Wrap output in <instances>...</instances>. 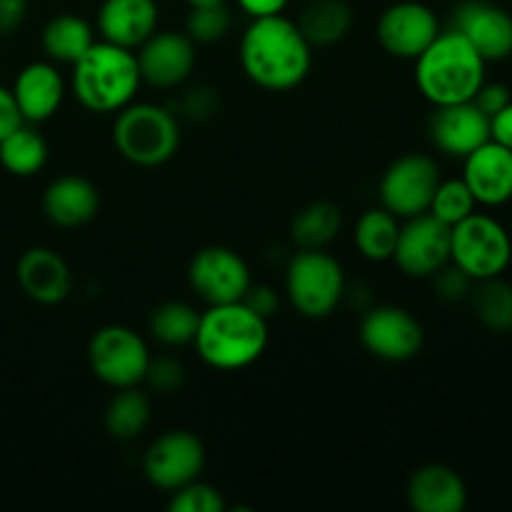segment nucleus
<instances>
[{
	"mask_svg": "<svg viewBox=\"0 0 512 512\" xmlns=\"http://www.w3.org/2000/svg\"><path fill=\"white\" fill-rule=\"evenodd\" d=\"M240 65L250 83L273 93L293 90L313 68V45L298 23L280 15L253 18L240 38Z\"/></svg>",
	"mask_w": 512,
	"mask_h": 512,
	"instance_id": "f257e3e1",
	"label": "nucleus"
},
{
	"mask_svg": "<svg viewBox=\"0 0 512 512\" xmlns=\"http://www.w3.org/2000/svg\"><path fill=\"white\" fill-rule=\"evenodd\" d=\"M268 338V320L238 300V303L208 305V310L200 313L193 345L205 365L233 373L260 360L268 348Z\"/></svg>",
	"mask_w": 512,
	"mask_h": 512,
	"instance_id": "f03ea898",
	"label": "nucleus"
},
{
	"mask_svg": "<svg viewBox=\"0 0 512 512\" xmlns=\"http://www.w3.org/2000/svg\"><path fill=\"white\" fill-rule=\"evenodd\" d=\"M485 65L483 55L458 30H440L415 58V85L435 108L468 103L485 83Z\"/></svg>",
	"mask_w": 512,
	"mask_h": 512,
	"instance_id": "7ed1b4c3",
	"label": "nucleus"
},
{
	"mask_svg": "<svg viewBox=\"0 0 512 512\" xmlns=\"http://www.w3.org/2000/svg\"><path fill=\"white\" fill-rule=\"evenodd\" d=\"M143 85L135 50L120 48L108 40H95L88 53L73 63L70 88L90 113H118L130 105Z\"/></svg>",
	"mask_w": 512,
	"mask_h": 512,
	"instance_id": "20e7f679",
	"label": "nucleus"
},
{
	"mask_svg": "<svg viewBox=\"0 0 512 512\" xmlns=\"http://www.w3.org/2000/svg\"><path fill=\"white\" fill-rule=\"evenodd\" d=\"M113 143L120 158L138 168H158L175 158L180 148V123L165 105L130 103L118 110Z\"/></svg>",
	"mask_w": 512,
	"mask_h": 512,
	"instance_id": "39448f33",
	"label": "nucleus"
},
{
	"mask_svg": "<svg viewBox=\"0 0 512 512\" xmlns=\"http://www.w3.org/2000/svg\"><path fill=\"white\" fill-rule=\"evenodd\" d=\"M343 265L325 250H298L285 270V293L303 318L323 320L340 308L345 295Z\"/></svg>",
	"mask_w": 512,
	"mask_h": 512,
	"instance_id": "423d86ee",
	"label": "nucleus"
},
{
	"mask_svg": "<svg viewBox=\"0 0 512 512\" xmlns=\"http://www.w3.org/2000/svg\"><path fill=\"white\" fill-rule=\"evenodd\" d=\"M450 263L475 283L500 278L512 263L510 230L485 213L468 215L450 228Z\"/></svg>",
	"mask_w": 512,
	"mask_h": 512,
	"instance_id": "0eeeda50",
	"label": "nucleus"
},
{
	"mask_svg": "<svg viewBox=\"0 0 512 512\" xmlns=\"http://www.w3.org/2000/svg\"><path fill=\"white\" fill-rule=\"evenodd\" d=\"M150 358L148 343L125 325H105L88 343L90 370L113 390L143 383Z\"/></svg>",
	"mask_w": 512,
	"mask_h": 512,
	"instance_id": "6e6552de",
	"label": "nucleus"
},
{
	"mask_svg": "<svg viewBox=\"0 0 512 512\" xmlns=\"http://www.w3.org/2000/svg\"><path fill=\"white\" fill-rule=\"evenodd\" d=\"M440 183L435 158L425 153L400 155L380 178V205L400 220L428 213L430 200Z\"/></svg>",
	"mask_w": 512,
	"mask_h": 512,
	"instance_id": "1a4fd4ad",
	"label": "nucleus"
},
{
	"mask_svg": "<svg viewBox=\"0 0 512 512\" xmlns=\"http://www.w3.org/2000/svg\"><path fill=\"white\" fill-rule=\"evenodd\" d=\"M360 343L370 355L388 363H405L420 353L425 343L423 325L413 313L398 305H373L360 320Z\"/></svg>",
	"mask_w": 512,
	"mask_h": 512,
	"instance_id": "9d476101",
	"label": "nucleus"
},
{
	"mask_svg": "<svg viewBox=\"0 0 512 512\" xmlns=\"http://www.w3.org/2000/svg\"><path fill=\"white\" fill-rule=\"evenodd\" d=\"M205 468L203 440L190 430H168L160 435L143 458V473L153 488L175 493L200 478Z\"/></svg>",
	"mask_w": 512,
	"mask_h": 512,
	"instance_id": "9b49d317",
	"label": "nucleus"
},
{
	"mask_svg": "<svg viewBox=\"0 0 512 512\" xmlns=\"http://www.w3.org/2000/svg\"><path fill=\"white\" fill-rule=\"evenodd\" d=\"M190 288L208 305L238 303L253 285L243 255L225 245H208L198 250L188 268Z\"/></svg>",
	"mask_w": 512,
	"mask_h": 512,
	"instance_id": "f8f14e48",
	"label": "nucleus"
},
{
	"mask_svg": "<svg viewBox=\"0 0 512 512\" xmlns=\"http://www.w3.org/2000/svg\"><path fill=\"white\" fill-rule=\"evenodd\" d=\"M393 260L408 278H430L450 263V228L430 213L408 218L400 225Z\"/></svg>",
	"mask_w": 512,
	"mask_h": 512,
	"instance_id": "ddd939ff",
	"label": "nucleus"
},
{
	"mask_svg": "<svg viewBox=\"0 0 512 512\" xmlns=\"http://www.w3.org/2000/svg\"><path fill=\"white\" fill-rule=\"evenodd\" d=\"M440 33V20L425 3L400 0L383 10L378 20V43L388 55L415 60Z\"/></svg>",
	"mask_w": 512,
	"mask_h": 512,
	"instance_id": "4468645a",
	"label": "nucleus"
},
{
	"mask_svg": "<svg viewBox=\"0 0 512 512\" xmlns=\"http://www.w3.org/2000/svg\"><path fill=\"white\" fill-rule=\"evenodd\" d=\"M453 30H458L485 63L512 55V15L490 0H465L453 10Z\"/></svg>",
	"mask_w": 512,
	"mask_h": 512,
	"instance_id": "2eb2a0df",
	"label": "nucleus"
},
{
	"mask_svg": "<svg viewBox=\"0 0 512 512\" xmlns=\"http://www.w3.org/2000/svg\"><path fill=\"white\" fill-rule=\"evenodd\" d=\"M143 83L153 88H178L195 68V43L185 33L155 30L135 53Z\"/></svg>",
	"mask_w": 512,
	"mask_h": 512,
	"instance_id": "dca6fc26",
	"label": "nucleus"
},
{
	"mask_svg": "<svg viewBox=\"0 0 512 512\" xmlns=\"http://www.w3.org/2000/svg\"><path fill=\"white\" fill-rule=\"evenodd\" d=\"M430 143L450 158H465L490 140V118L473 103L438 105L428 123Z\"/></svg>",
	"mask_w": 512,
	"mask_h": 512,
	"instance_id": "f3484780",
	"label": "nucleus"
},
{
	"mask_svg": "<svg viewBox=\"0 0 512 512\" xmlns=\"http://www.w3.org/2000/svg\"><path fill=\"white\" fill-rule=\"evenodd\" d=\"M463 180L473 193L475 203L498 208L512 200V150L488 140L473 153L465 155Z\"/></svg>",
	"mask_w": 512,
	"mask_h": 512,
	"instance_id": "a211bd4d",
	"label": "nucleus"
},
{
	"mask_svg": "<svg viewBox=\"0 0 512 512\" xmlns=\"http://www.w3.org/2000/svg\"><path fill=\"white\" fill-rule=\"evenodd\" d=\"M20 290L40 305H58L73 290V273L63 255L50 248H30L15 265Z\"/></svg>",
	"mask_w": 512,
	"mask_h": 512,
	"instance_id": "6ab92c4d",
	"label": "nucleus"
},
{
	"mask_svg": "<svg viewBox=\"0 0 512 512\" xmlns=\"http://www.w3.org/2000/svg\"><path fill=\"white\" fill-rule=\"evenodd\" d=\"M158 0H103L98 10L100 40L138 50L158 30Z\"/></svg>",
	"mask_w": 512,
	"mask_h": 512,
	"instance_id": "aec40b11",
	"label": "nucleus"
},
{
	"mask_svg": "<svg viewBox=\"0 0 512 512\" xmlns=\"http://www.w3.org/2000/svg\"><path fill=\"white\" fill-rule=\"evenodd\" d=\"M10 90H13V98L20 115L30 125L45 123V120L53 118L65 98L63 75L48 60L25 65Z\"/></svg>",
	"mask_w": 512,
	"mask_h": 512,
	"instance_id": "412c9836",
	"label": "nucleus"
},
{
	"mask_svg": "<svg viewBox=\"0 0 512 512\" xmlns=\"http://www.w3.org/2000/svg\"><path fill=\"white\" fill-rule=\"evenodd\" d=\"M408 503L415 512H463L468 485L448 465H423L408 480Z\"/></svg>",
	"mask_w": 512,
	"mask_h": 512,
	"instance_id": "4be33fe9",
	"label": "nucleus"
},
{
	"mask_svg": "<svg viewBox=\"0 0 512 512\" xmlns=\"http://www.w3.org/2000/svg\"><path fill=\"white\" fill-rule=\"evenodd\" d=\"M100 193L83 175H60L45 188L43 213L53 225L65 230L80 228L98 215Z\"/></svg>",
	"mask_w": 512,
	"mask_h": 512,
	"instance_id": "5701e85b",
	"label": "nucleus"
},
{
	"mask_svg": "<svg viewBox=\"0 0 512 512\" xmlns=\"http://www.w3.org/2000/svg\"><path fill=\"white\" fill-rule=\"evenodd\" d=\"M353 18V8L345 0H308L298 28L313 48H330L348 38Z\"/></svg>",
	"mask_w": 512,
	"mask_h": 512,
	"instance_id": "b1692460",
	"label": "nucleus"
},
{
	"mask_svg": "<svg viewBox=\"0 0 512 512\" xmlns=\"http://www.w3.org/2000/svg\"><path fill=\"white\" fill-rule=\"evenodd\" d=\"M45 55L50 63H65L73 65L88 53L90 45L95 43L93 25L85 18L73 13L55 15L45 23L43 35H40Z\"/></svg>",
	"mask_w": 512,
	"mask_h": 512,
	"instance_id": "393cba45",
	"label": "nucleus"
},
{
	"mask_svg": "<svg viewBox=\"0 0 512 512\" xmlns=\"http://www.w3.org/2000/svg\"><path fill=\"white\" fill-rule=\"evenodd\" d=\"M343 228V213L330 200H315L295 213L290 223V238L298 250H325Z\"/></svg>",
	"mask_w": 512,
	"mask_h": 512,
	"instance_id": "a878e982",
	"label": "nucleus"
},
{
	"mask_svg": "<svg viewBox=\"0 0 512 512\" xmlns=\"http://www.w3.org/2000/svg\"><path fill=\"white\" fill-rule=\"evenodd\" d=\"M48 163V143L30 123L0 140V165L15 178H33Z\"/></svg>",
	"mask_w": 512,
	"mask_h": 512,
	"instance_id": "bb28decb",
	"label": "nucleus"
},
{
	"mask_svg": "<svg viewBox=\"0 0 512 512\" xmlns=\"http://www.w3.org/2000/svg\"><path fill=\"white\" fill-rule=\"evenodd\" d=\"M150 415H153V405L145 390H140L138 385L120 388L105 408V430L115 440H135L148 428Z\"/></svg>",
	"mask_w": 512,
	"mask_h": 512,
	"instance_id": "cd10ccee",
	"label": "nucleus"
},
{
	"mask_svg": "<svg viewBox=\"0 0 512 512\" xmlns=\"http://www.w3.org/2000/svg\"><path fill=\"white\" fill-rule=\"evenodd\" d=\"M400 235V218H395L390 210L370 208L360 215L358 225H355V245H358L360 255L373 263H385L393 260L395 243Z\"/></svg>",
	"mask_w": 512,
	"mask_h": 512,
	"instance_id": "c85d7f7f",
	"label": "nucleus"
},
{
	"mask_svg": "<svg viewBox=\"0 0 512 512\" xmlns=\"http://www.w3.org/2000/svg\"><path fill=\"white\" fill-rule=\"evenodd\" d=\"M198 325L200 310H195L190 303H183V300L160 303L148 318L150 335L160 345H168V348H180V345L193 343Z\"/></svg>",
	"mask_w": 512,
	"mask_h": 512,
	"instance_id": "c756f323",
	"label": "nucleus"
},
{
	"mask_svg": "<svg viewBox=\"0 0 512 512\" xmlns=\"http://www.w3.org/2000/svg\"><path fill=\"white\" fill-rule=\"evenodd\" d=\"M475 318L493 333L512 330V285L503 278L480 280L473 288Z\"/></svg>",
	"mask_w": 512,
	"mask_h": 512,
	"instance_id": "7c9ffc66",
	"label": "nucleus"
},
{
	"mask_svg": "<svg viewBox=\"0 0 512 512\" xmlns=\"http://www.w3.org/2000/svg\"><path fill=\"white\" fill-rule=\"evenodd\" d=\"M475 198L470 193V188L465 185L463 178L458 180H440L438 188H435L433 200H430L428 213L435 215L440 223H445L448 228L463 223L468 215L475 213Z\"/></svg>",
	"mask_w": 512,
	"mask_h": 512,
	"instance_id": "2f4dec72",
	"label": "nucleus"
},
{
	"mask_svg": "<svg viewBox=\"0 0 512 512\" xmlns=\"http://www.w3.org/2000/svg\"><path fill=\"white\" fill-rule=\"evenodd\" d=\"M233 15L228 5H213V8H190L185 18V35L195 45H210L223 40L230 33Z\"/></svg>",
	"mask_w": 512,
	"mask_h": 512,
	"instance_id": "473e14b6",
	"label": "nucleus"
},
{
	"mask_svg": "<svg viewBox=\"0 0 512 512\" xmlns=\"http://www.w3.org/2000/svg\"><path fill=\"white\" fill-rule=\"evenodd\" d=\"M168 508L173 512H225V500L218 488L203 483V480H193V483L183 485L173 493Z\"/></svg>",
	"mask_w": 512,
	"mask_h": 512,
	"instance_id": "72a5a7b5",
	"label": "nucleus"
},
{
	"mask_svg": "<svg viewBox=\"0 0 512 512\" xmlns=\"http://www.w3.org/2000/svg\"><path fill=\"white\" fill-rule=\"evenodd\" d=\"M143 383L153 390L155 395H173L185 385V368L180 360L170 355L150 358L148 370H145Z\"/></svg>",
	"mask_w": 512,
	"mask_h": 512,
	"instance_id": "f704fd0d",
	"label": "nucleus"
},
{
	"mask_svg": "<svg viewBox=\"0 0 512 512\" xmlns=\"http://www.w3.org/2000/svg\"><path fill=\"white\" fill-rule=\"evenodd\" d=\"M430 278H433L435 295H438L440 300H445V303H460V300L470 298V293H473L475 280L470 278V275H465L463 270L453 263L443 265V268L435 275H430Z\"/></svg>",
	"mask_w": 512,
	"mask_h": 512,
	"instance_id": "c9c22d12",
	"label": "nucleus"
},
{
	"mask_svg": "<svg viewBox=\"0 0 512 512\" xmlns=\"http://www.w3.org/2000/svg\"><path fill=\"white\" fill-rule=\"evenodd\" d=\"M218 90L208 88V85H198V88L188 90L180 100V113L188 120H195V123H205V120L213 118L218 113Z\"/></svg>",
	"mask_w": 512,
	"mask_h": 512,
	"instance_id": "e433bc0d",
	"label": "nucleus"
},
{
	"mask_svg": "<svg viewBox=\"0 0 512 512\" xmlns=\"http://www.w3.org/2000/svg\"><path fill=\"white\" fill-rule=\"evenodd\" d=\"M510 100H512V95H510L508 85H503V83H483V85H480L478 93H475L473 103L478 105V108L483 110V113L488 115V118H493V115L500 113V110H503L505 105L510 103Z\"/></svg>",
	"mask_w": 512,
	"mask_h": 512,
	"instance_id": "4c0bfd02",
	"label": "nucleus"
},
{
	"mask_svg": "<svg viewBox=\"0 0 512 512\" xmlns=\"http://www.w3.org/2000/svg\"><path fill=\"white\" fill-rule=\"evenodd\" d=\"M243 303L248 305L250 310H255V313L260 315V318L270 320L275 313H278V293H275L270 285H250L248 293H245Z\"/></svg>",
	"mask_w": 512,
	"mask_h": 512,
	"instance_id": "58836bf2",
	"label": "nucleus"
},
{
	"mask_svg": "<svg viewBox=\"0 0 512 512\" xmlns=\"http://www.w3.org/2000/svg\"><path fill=\"white\" fill-rule=\"evenodd\" d=\"M28 15V0H0V35H13Z\"/></svg>",
	"mask_w": 512,
	"mask_h": 512,
	"instance_id": "ea45409f",
	"label": "nucleus"
},
{
	"mask_svg": "<svg viewBox=\"0 0 512 512\" xmlns=\"http://www.w3.org/2000/svg\"><path fill=\"white\" fill-rule=\"evenodd\" d=\"M23 123L25 120H23V115H20L18 105H15L13 90H8L0 85V140H3L5 135L13 133V130Z\"/></svg>",
	"mask_w": 512,
	"mask_h": 512,
	"instance_id": "a19ab883",
	"label": "nucleus"
},
{
	"mask_svg": "<svg viewBox=\"0 0 512 512\" xmlns=\"http://www.w3.org/2000/svg\"><path fill=\"white\" fill-rule=\"evenodd\" d=\"M490 140L512 150V100L490 118Z\"/></svg>",
	"mask_w": 512,
	"mask_h": 512,
	"instance_id": "79ce46f5",
	"label": "nucleus"
},
{
	"mask_svg": "<svg viewBox=\"0 0 512 512\" xmlns=\"http://www.w3.org/2000/svg\"><path fill=\"white\" fill-rule=\"evenodd\" d=\"M290 0H238L240 10L253 18H268V15H280L285 8H288Z\"/></svg>",
	"mask_w": 512,
	"mask_h": 512,
	"instance_id": "37998d69",
	"label": "nucleus"
},
{
	"mask_svg": "<svg viewBox=\"0 0 512 512\" xmlns=\"http://www.w3.org/2000/svg\"><path fill=\"white\" fill-rule=\"evenodd\" d=\"M188 8H213V5H225V0H185Z\"/></svg>",
	"mask_w": 512,
	"mask_h": 512,
	"instance_id": "c03bdc74",
	"label": "nucleus"
},
{
	"mask_svg": "<svg viewBox=\"0 0 512 512\" xmlns=\"http://www.w3.org/2000/svg\"><path fill=\"white\" fill-rule=\"evenodd\" d=\"M510 235H512V230H510Z\"/></svg>",
	"mask_w": 512,
	"mask_h": 512,
	"instance_id": "a18cd8bd",
	"label": "nucleus"
}]
</instances>
